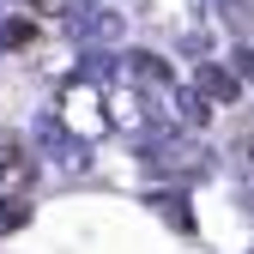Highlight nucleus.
I'll list each match as a JSON object with an SVG mask.
<instances>
[{"label": "nucleus", "instance_id": "2", "mask_svg": "<svg viewBox=\"0 0 254 254\" xmlns=\"http://www.w3.org/2000/svg\"><path fill=\"white\" fill-rule=\"evenodd\" d=\"M0 182H30V151H24V139L18 133H0Z\"/></svg>", "mask_w": 254, "mask_h": 254}, {"label": "nucleus", "instance_id": "1", "mask_svg": "<svg viewBox=\"0 0 254 254\" xmlns=\"http://www.w3.org/2000/svg\"><path fill=\"white\" fill-rule=\"evenodd\" d=\"M61 109H67V127H79V133H103V97L91 85H67V91H61Z\"/></svg>", "mask_w": 254, "mask_h": 254}, {"label": "nucleus", "instance_id": "4", "mask_svg": "<svg viewBox=\"0 0 254 254\" xmlns=\"http://www.w3.org/2000/svg\"><path fill=\"white\" fill-rule=\"evenodd\" d=\"M24 6H30V12H73L79 0H24Z\"/></svg>", "mask_w": 254, "mask_h": 254}, {"label": "nucleus", "instance_id": "3", "mask_svg": "<svg viewBox=\"0 0 254 254\" xmlns=\"http://www.w3.org/2000/svg\"><path fill=\"white\" fill-rule=\"evenodd\" d=\"M24 218H30V206H24V200H0V236H6V230H18Z\"/></svg>", "mask_w": 254, "mask_h": 254}]
</instances>
